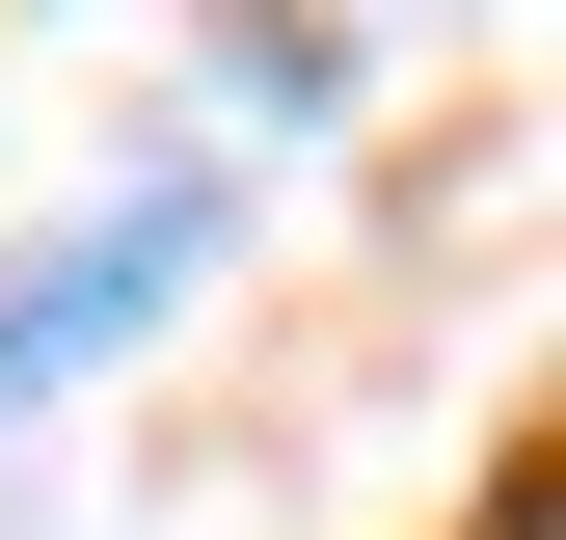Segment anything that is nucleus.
I'll return each mask as SVG.
<instances>
[{
  "label": "nucleus",
  "mask_w": 566,
  "mask_h": 540,
  "mask_svg": "<svg viewBox=\"0 0 566 540\" xmlns=\"http://www.w3.org/2000/svg\"><path fill=\"white\" fill-rule=\"evenodd\" d=\"M189 270H217V189H135V217H108L82 270H28V298H0V405H54L82 352H135V324H163Z\"/></svg>",
  "instance_id": "nucleus-1"
}]
</instances>
